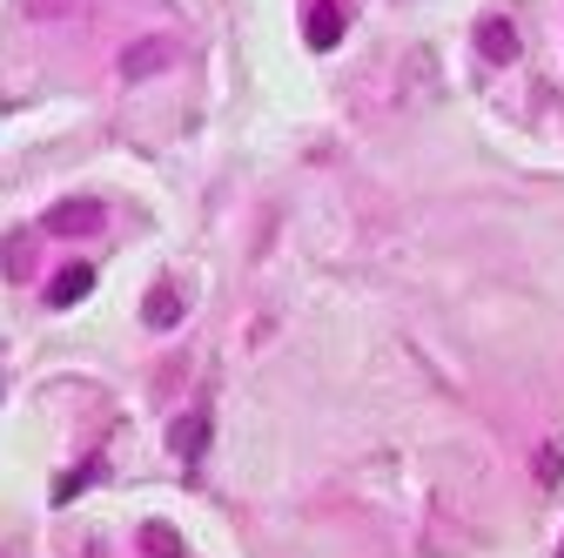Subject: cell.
Listing matches in <instances>:
<instances>
[{
    "label": "cell",
    "mask_w": 564,
    "mask_h": 558,
    "mask_svg": "<svg viewBox=\"0 0 564 558\" xmlns=\"http://www.w3.org/2000/svg\"><path fill=\"white\" fill-rule=\"evenodd\" d=\"M88 290H95V262H67L54 283H47V303H54V310H67V303H82Z\"/></svg>",
    "instance_id": "cell-1"
},
{
    "label": "cell",
    "mask_w": 564,
    "mask_h": 558,
    "mask_svg": "<svg viewBox=\"0 0 564 558\" xmlns=\"http://www.w3.org/2000/svg\"><path fill=\"white\" fill-rule=\"evenodd\" d=\"M67 8H75V0H28L34 21H54V14H67Z\"/></svg>",
    "instance_id": "cell-10"
},
{
    "label": "cell",
    "mask_w": 564,
    "mask_h": 558,
    "mask_svg": "<svg viewBox=\"0 0 564 558\" xmlns=\"http://www.w3.org/2000/svg\"><path fill=\"white\" fill-rule=\"evenodd\" d=\"M169 54H175L169 41H134V47L121 54V75H128V82H141V75H162V67H169Z\"/></svg>",
    "instance_id": "cell-4"
},
{
    "label": "cell",
    "mask_w": 564,
    "mask_h": 558,
    "mask_svg": "<svg viewBox=\"0 0 564 558\" xmlns=\"http://www.w3.org/2000/svg\"><path fill=\"white\" fill-rule=\"evenodd\" d=\"M141 316H149V330H175V316H182L175 283H155V290H149V303H141Z\"/></svg>",
    "instance_id": "cell-6"
},
{
    "label": "cell",
    "mask_w": 564,
    "mask_h": 558,
    "mask_svg": "<svg viewBox=\"0 0 564 558\" xmlns=\"http://www.w3.org/2000/svg\"><path fill=\"white\" fill-rule=\"evenodd\" d=\"M303 34H310V47H336L343 41V8H336V0H316L310 21H303Z\"/></svg>",
    "instance_id": "cell-5"
},
{
    "label": "cell",
    "mask_w": 564,
    "mask_h": 558,
    "mask_svg": "<svg viewBox=\"0 0 564 558\" xmlns=\"http://www.w3.org/2000/svg\"><path fill=\"white\" fill-rule=\"evenodd\" d=\"M557 471H564V438H557V444H544V451H538V477H544V484H551V477H557Z\"/></svg>",
    "instance_id": "cell-9"
},
{
    "label": "cell",
    "mask_w": 564,
    "mask_h": 558,
    "mask_svg": "<svg viewBox=\"0 0 564 558\" xmlns=\"http://www.w3.org/2000/svg\"><path fill=\"white\" fill-rule=\"evenodd\" d=\"M141 551L149 558H182V532L175 525H141Z\"/></svg>",
    "instance_id": "cell-7"
},
{
    "label": "cell",
    "mask_w": 564,
    "mask_h": 558,
    "mask_svg": "<svg viewBox=\"0 0 564 558\" xmlns=\"http://www.w3.org/2000/svg\"><path fill=\"white\" fill-rule=\"evenodd\" d=\"M477 47H484V61H518V28L498 21V14H484L477 21Z\"/></svg>",
    "instance_id": "cell-3"
},
{
    "label": "cell",
    "mask_w": 564,
    "mask_h": 558,
    "mask_svg": "<svg viewBox=\"0 0 564 558\" xmlns=\"http://www.w3.org/2000/svg\"><path fill=\"white\" fill-rule=\"evenodd\" d=\"M182 458H202V444H208V417H182L175 425V438H169Z\"/></svg>",
    "instance_id": "cell-8"
},
{
    "label": "cell",
    "mask_w": 564,
    "mask_h": 558,
    "mask_svg": "<svg viewBox=\"0 0 564 558\" xmlns=\"http://www.w3.org/2000/svg\"><path fill=\"white\" fill-rule=\"evenodd\" d=\"M47 229H54V236L101 229V202H54V208H47Z\"/></svg>",
    "instance_id": "cell-2"
},
{
    "label": "cell",
    "mask_w": 564,
    "mask_h": 558,
    "mask_svg": "<svg viewBox=\"0 0 564 558\" xmlns=\"http://www.w3.org/2000/svg\"><path fill=\"white\" fill-rule=\"evenodd\" d=\"M557 558H564V551H557Z\"/></svg>",
    "instance_id": "cell-11"
}]
</instances>
